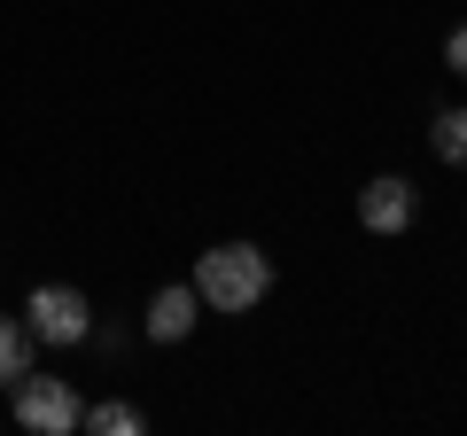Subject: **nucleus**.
<instances>
[{"label": "nucleus", "mask_w": 467, "mask_h": 436, "mask_svg": "<svg viewBox=\"0 0 467 436\" xmlns=\"http://www.w3.org/2000/svg\"><path fill=\"white\" fill-rule=\"evenodd\" d=\"M265 288H273V257L257 250V242H218L195 265V296L211 304V312H257Z\"/></svg>", "instance_id": "1"}, {"label": "nucleus", "mask_w": 467, "mask_h": 436, "mask_svg": "<svg viewBox=\"0 0 467 436\" xmlns=\"http://www.w3.org/2000/svg\"><path fill=\"white\" fill-rule=\"evenodd\" d=\"M24 327H32V343H86L94 336V312H86V296L70 281H39L32 296H24Z\"/></svg>", "instance_id": "2"}, {"label": "nucleus", "mask_w": 467, "mask_h": 436, "mask_svg": "<svg viewBox=\"0 0 467 436\" xmlns=\"http://www.w3.org/2000/svg\"><path fill=\"white\" fill-rule=\"evenodd\" d=\"M78 413H86V405H78V389H70L63 374H24V382H16V420L32 436H70Z\"/></svg>", "instance_id": "3"}, {"label": "nucleus", "mask_w": 467, "mask_h": 436, "mask_svg": "<svg viewBox=\"0 0 467 436\" xmlns=\"http://www.w3.org/2000/svg\"><path fill=\"white\" fill-rule=\"evenodd\" d=\"M413 211H420V195H413V180H398V171H382V180L358 187V226H367V234H405Z\"/></svg>", "instance_id": "4"}, {"label": "nucleus", "mask_w": 467, "mask_h": 436, "mask_svg": "<svg viewBox=\"0 0 467 436\" xmlns=\"http://www.w3.org/2000/svg\"><path fill=\"white\" fill-rule=\"evenodd\" d=\"M195 319H202L195 281H171V288H156V296H149L140 327H149V343H187V336H195Z\"/></svg>", "instance_id": "5"}, {"label": "nucleus", "mask_w": 467, "mask_h": 436, "mask_svg": "<svg viewBox=\"0 0 467 436\" xmlns=\"http://www.w3.org/2000/svg\"><path fill=\"white\" fill-rule=\"evenodd\" d=\"M78 429H94V436H140L149 420H140L133 398H101V405H86V413H78Z\"/></svg>", "instance_id": "6"}, {"label": "nucleus", "mask_w": 467, "mask_h": 436, "mask_svg": "<svg viewBox=\"0 0 467 436\" xmlns=\"http://www.w3.org/2000/svg\"><path fill=\"white\" fill-rule=\"evenodd\" d=\"M32 374V327L24 319H0V389H16Z\"/></svg>", "instance_id": "7"}, {"label": "nucleus", "mask_w": 467, "mask_h": 436, "mask_svg": "<svg viewBox=\"0 0 467 436\" xmlns=\"http://www.w3.org/2000/svg\"><path fill=\"white\" fill-rule=\"evenodd\" d=\"M429 149L444 156V164H460V171H467V109H444V118L429 125Z\"/></svg>", "instance_id": "8"}, {"label": "nucleus", "mask_w": 467, "mask_h": 436, "mask_svg": "<svg viewBox=\"0 0 467 436\" xmlns=\"http://www.w3.org/2000/svg\"><path fill=\"white\" fill-rule=\"evenodd\" d=\"M444 63H451V70H460V78H467V16H460V24H451V32H444Z\"/></svg>", "instance_id": "9"}]
</instances>
